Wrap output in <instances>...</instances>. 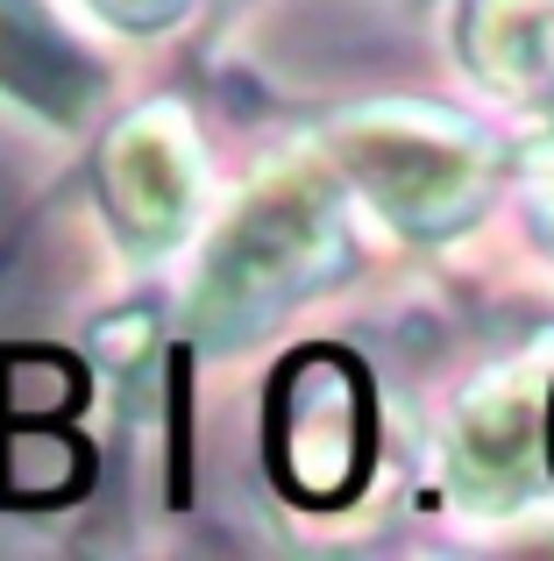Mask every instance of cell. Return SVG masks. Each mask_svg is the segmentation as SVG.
<instances>
[{
	"label": "cell",
	"mask_w": 554,
	"mask_h": 561,
	"mask_svg": "<svg viewBox=\"0 0 554 561\" xmlns=\"http://www.w3.org/2000/svg\"><path fill=\"white\" fill-rule=\"evenodd\" d=\"M270 462L291 497L342 505L370 469V383L348 356L305 348L270 391Z\"/></svg>",
	"instance_id": "cell-1"
}]
</instances>
